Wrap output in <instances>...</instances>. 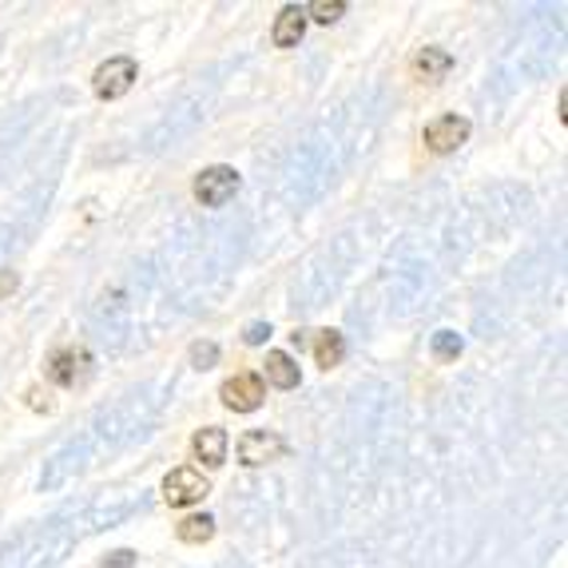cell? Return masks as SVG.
I'll return each instance as SVG.
<instances>
[{
    "label": "cell",
    "instance_id": "cell-2",
    "mask_svg": "<svg viewBox=\"0 0 568 568\" xmlns=\"http://www.w3.org/2000/svg\"><path fill=\"white\" fill-rule=\"evenodd\" d=\"M239 187H243V175H239L235 168H227V163H211V168H203L200 175H195V203L200 207H227L231 200L239 195Z\"/></svg>",
    "mask_w": 568,
    "mask_h": 568
},
{
    "label": "cell",
    "instance_id": "cell-15",
    "mask_svg": "<svg viewBox=\"0 0 568 568\" xmlns=\"http://www.w3.org/2000/svg\"><path fill=\"white\" fill-rule=\"evenodd\" d=\"M318 20V24H334V20L346 17V0H318V4H311L306 9V20Z\"/></svg>",
    "mask_w": 568,
    "mask_h": 568
},
{
    "label": "cell",
    "instance_id": "cell-8",
    "mask_svg": "<svg viewBox=\"0 0 568 568\" xmlns=\"http://www.w3.org/2000/svg\"><path fill=\"white\" fill-rule=\"evenodd\" d=\"M227 429L219 426H203L200 434L191 437V454H195V462H203L207 469H219V465L227 462Z\"/></svg>",
    "mask_w": 568,
    "mask_h": 568
},
{
    "label": "cell",
    "instance_id": "cell-16",
    "mask_svg": "<svg viewBox=\"0 0 568 568\" xmlns=\"http://www.w3.org/2000/svg\"><path fill=\"white\" fill-rule=\"evenodd\" d=\"M215 362H219L215 342H195V346H191V366H195V369H211Z\"/></svg>",
    "mask_w": 568,
    "mask_h": 568
},
{
    "label": "cell",
    "instance_id": "cell-10",
    "mask_svg": "<svg viewBox=\"0 0 568 568\" xmlns=\"http://www.w3.org/2000/svg\"><path fill=\"white\" fill-rule=\"evenodd\" d=\"M303 37H306V9L303 4H286V9L278 12L271 40H275V48H298Z\"/></svg>",
    "mask_w": 568,
    "mask_h": 568
},
{
    "label": "cell",
    "instance_id": "cell-4",
    "mask_svg": "<svg viewBox=\"0 0 568 568\" xmlns=\"http://www.w3.org/2000/svg\"><path fill=\"white\" fill-rule=\"evenodd\" d=\"M474 135V123L465 120V115H437V120L426 123V132H422V143H426L434 155H449L457 148H465Z\"/></svg>",
    "mask_w": 568,
    "mask_h": 568
},
{
    "label": "cell",
    "instance_id": "cell-9",
    "mask_svg": "<svg viewBox=\"0 0 568 568\" xmlns=\"http://www.w3.org/2000/svg\"><path fill=\"white\" fill-rule=\"evenodd\" d=\"M263 382H271L275 389H294L298 382H303V369H298V362L291 358L286 351H271L263 362V374H258Z\"/></svg>",
    "mask_w": 568,
    "mask_h": 568
},
{
    "label": "cell",
    "instance_id": "cell-12",
    "mask_svg": "<svg viewBox=\"0 0 568 568\" xmlns=\"http://www.w3.org/2000/svg\"><path fill=\"white\" fill-rule=\"evenodd\" d=\"M346 358V338L338 331H314V362L323 369H334L342 366Z\"/></svg>",
    "mask_w": 568,
    "mask_h": 568
},
{
    "label": "cell",
    "instance_id": "cell-1",
    "mask_svg": "<svg viewBox=\"0 0 568 568\" xmlns=\"http://www.w3.org/2000/svg\"><path fill=\"white\" fill-rule=\"evenodd\" d=\"M95 358L88 354V346H60V351L48 354L44 362V374L48 382H57L60 389H77L92 378Z\"/></svg>",
    "mask_w": 568,
    "mask_h": 568
},
{
    "label": "cell",
    "instance_id": "cell-17",
    "mask_svg": "<svg viewBox=\"0 0 568 568\" xmlns=\"http://www.w3.org/2000/svg\"><path fill=\"white\" fill-rule=\"evenodd\" d=\"M266 338H271V323H246V331H243L246 346H263Z\"/></svg>",
    "mask_w": 568,
    "mask_h": 568
},
{
    "label": "cell",
    "instance_id": "cell-7",
    "mask_svg": "<svg viewBox=\"0 0 568 568\" xmlns=\"http://www.w3.org/2000/svg\"><path fill=\"white\" fill-rule=\"evenodd\" d=\"M239 462L246 465V469H258V465H271L278 462V457L286 454V442L283 434H275V429H251V434L239 437Z\"/></svg>",
    "mask_w": 568,
    "mask_h": 568
},
{
    "label": "cell",
    "instance_id": "cell-18",
    "mask_svg": "<svg viewBox=\"0 0 568 568\" xmlns=\"http://www.w3.org/2000/svg\"><path fill=\"white\" fill-rule=\"evenodd\" d=\"M17 286H20L17 271H0V303H4L9 294H17Z\"/></svg>",
    "mask_w": 568,
    "mask_h": 568
},
{
    "label": "cell",
    "instance_id": "cell-11",
    "mask_svg": "<svg viewBox=\"0 0 568 568\" xmlns=\"http://www.w3.org/2000/svg\"><path fill=\"white\" fill-rule=\"evenodd\" d=\"M414 72L426 80V84H442V80L454 72V57H449L446 48H422L414 57Z\"/></svg>",
    "mask_w": 568,
    "mask_h": 568
},
{
    "label": "cell",
    "instance_id": "cell-5",
    "mask_svg": "<svg viewBox=\"0 0 568 568\" xmlns=\"http://www.w3.org/2000/svg\"><path fill=\"white\" fill-rule=\"evenodd\" d=\"M207 493H211L207 477H203L200 469H191V465H180V469H171V474L163 477V501H168L171 509L200 505Z\"/></svg>",
    "mask_w": 568,
    "mask_h": 568
},
{
    "label": "cell",
    "instance_id": "cell-13",
    "mask_svg": "<svg viewBox=\"0 0 568 568\" xmlns=\"http://www.w3.org/2000/svg\"><path fill=\"white\" fill-rule=\"evenodd\" d=\"M180 540L183 545H203V540L215 537V517L211 513H195V517H183L180 521Z\"/></svg>",
    "mask_w": 568,
    "mask_h": 568
},
{
    "label": "cell",
    "instance_id": "cell-14",
    "mask_svg": "<svg viewBox=\"0 0 568 568\" xmlns=\"http://www.w3.org/2000/svg\"><path fill=\"white\" fill-rule=\"evenodd\" d=\"M429 351H434L437 362H457V358H462V351H465V338H462V334H454V331H437L434 342H429Z\"/></svg>",
    "mask_w": 568,
    "mask_h": 568
},
{
    "label": "cell",
    "instance_id": "cell-6",
    "mask_svg": "<svg viewBox=\"0 0 568 568\" xmlns=\"http://www.w3.org/2000/svg\"><path fill=\"white\" fill-rule=\"evenodd\" d=\"M219 398H223L227 409H235V414H255L266 402V382L258 374H235V378H227L219 386Z\"/></svg>",
    "mask_w": 568,
    "mask_h": 568
},
{
    "label": "cell",
    "instance_id": "cell-3",
    "mask_svg": "<svg viewBox=\"0 0 568 568\" xmlns=\"http://www.w3.org/2000/svg\"><path fill=\"white\" fill-rule=\"evenodd\" d=\"M135 80H140V64L132 57H112L92 72V92L100 100H120L132 92Z\"/></svg>",
    "mask_w": 568,
    "mask_h": 568
}]
</instances>
